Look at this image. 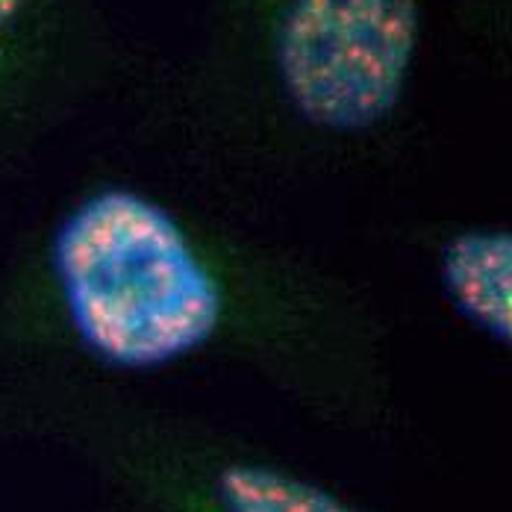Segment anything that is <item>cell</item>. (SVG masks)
I'll return each mask as SVG.
<instances>
[{
    "label": "cell",
    "instance_id": "obj_5",
    "mask_svg": "<svg viewBox=\"0 0 512 512\" xmlns=\"http://www.w3.org/2000/svg\"><path fill=\"white\" fill-rule=\"evenodd\" d=\"M27 0H0V36L21 18Z\"/></svg>",
    "mask_w": 512,
    "mask_h": 512
},
{
    "label": "cell",
    "instance_id": "obj_2",
    "mask_svg": "<svg viewBox=\"0 0 512 512\" xmlns=\"http://www.w3.org/2000/svg\"><path fill=\"white\" fill-rule=\"evenodd\" d=\"M418 27V0H289L274 45L283 98L315 130H374L407 92Z\"/></svg>",
    "mask_w": 512,
    "mask_h": 512
},
{
    "label": "cell",
    "instance_id": "obj_4",
    "mask_svg": "<svg viewBox=\"0 0 512 512\" xmlns=\"http://www.w3.org/2000/svg\"><path fill=\"white\" fill-rule=\"evenodd\" d=\"M221 512H359L330 489L262 462H227L215 474Z\"/></svg>",
    "mask_w": 512,
    "mask_h": 512
},
{
    "label": "cell",
    "instance_id": "obj_1",
    "mask_svg": "<svg viewBox=\"0 0 512 512\" xmlns=\"http://www.w3.org/2000/svg\"><path fill=\"white\" fill-rule=\"evenodd\" d=\"M48 286L80 351L121 371L195 357L256 309L348 301L333 280L121 183L59 215Z\"/></svg>",
    "mask_w": 512,
    "mask_h": 512
},
{
    "label": "cell",
    "instance_id": "obj_3",
    "mask_svg": "<svg viewBox=\"0 0 512 512\" xmlns=\"http://www.w3.org/2000/svg\"><path fill=\"white\" fill-rule=\"evenodd\" d=\"M436 277L445 301L477 333L498 345L512 339V230L462 224L436 248Z\"/></svg>",
    "mask_w": 512,
    "mask_h": 512
}]
</instances>
